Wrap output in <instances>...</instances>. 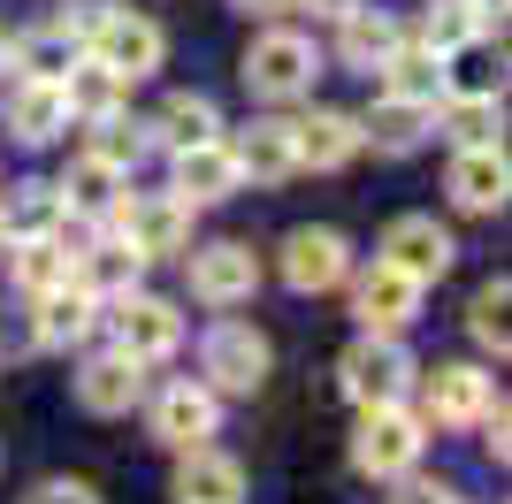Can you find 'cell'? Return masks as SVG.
Masks as SVG:
<instances>
[{
    "label": "cell",
    "mask_w": 512,
    "mask_h": 504,
    "mask_svg": "<svg viewBox=\"0 0 512 504\" xmlns=\"http://www.w3.org/2000/svg\"><path fill=\"white\" fill-rule=\"evenodd\" d=\"M444 84L459 92V100H497V92H505V62L490 54L482 31L459 39V46H444Z\"/></svg>",
    "instance_id": "cb8c5ba5"
},
{
    "label": "cell",
    "mask_w": 512,
    "mask_h": 504,
    "mask_svg": "<svg viewBox=\"0 0 512 504\" xmlns=\"http://www.w3.org/2000/svg\"><path fill=\"white\" fill-rule=\"evenodd\" d=\"M383 84L398 92V100H428L436 107V92H444V54H436V46H390L383 54Z\"/></svg>",
    "instance_id": "83f0119b"
},
{
    "label": "cell",
    "mask_w": 512,
    "mask_h": 504,
    "mask_svg": "<svg viewBox=\"0 0 512 504\" xmlns=\"http://www.w3.org/2000/svg\"><path fill=\"white\" fill-rule=\"evenodd\" d=\"M153 130H161V146H199V138L222 130V115H214V100H199V92H176V100L153 115Z\"/></svg>",
    "instance_id": "4dcf8cb0"
},
{
    "label": "cell",
    "mask_w": 512,
    "mask_h": 504,
    "mask_svg": "<svg viewBox=\"0 0 512 504\" xmlns=\"http://www.w3.org/2000/svg\"><path fill=\"white\" fill-rule=\"evenodd\" d=\"M352 314H360L375 336H398L413 314H421V283H413V275H398L390 260H375V268L360 275V291H352Z\"/></svg>",
    "instance_id": "7c38bea8"
},
{
    "label": "cell",
    "mask_w": 512,
    "mask_h": 504,
    "mask_svg": "<svg viewBox=\"0 0 512 504\" xmlns=\"http://www.w3.org/2000/svg\"><path fill=\"white\" fill-rule=\"evenodd\" d=\"M230 153H237V168H245L253 184H283V176H299V146H291V123H253Z\"/></svg>",
    "instance_id": "d4e9b609"
},
{
    "label": "cell",
    "mask_w": 512,
    "mask_h": 504,
    "mask_svg": "<svg viewBox=\"0 0 512 504\" xmlns=\"http://www.w3.org/2000/svg\"><path fill=\"white\" fill-rule=\"evenodd\" d=\"M406 390H413V359H406V344L398 336H375L367 329L352 352H344V398L360 405H406Z\"/></svg>",
    "instance_id": "7a4b0ae2"
},
{
    "label": "cell",
    "mask_w": 512,
    "mask_h": 504,
    "mask_svg": "<svg viewBox=\"0 0 512 504\" xmlns=\"http://www.w3.org/2000/svg\"><path fill=\"white\" fill-rule=\"evenodd\" d=\"M444 123H451V146L459 153L467 146H497V100H459Z\"/></svg>",
    "instance_id": "836d02e7"
},
{
    "label": "cell",
    "mask_w": 512,
    "mask_h": 504,
    "mask_svg": "<svg viewBox=\"0 0 512 504\" xmlns=\"http://www.w3.org/2000/svg\"><path fill=\"white\" fill-rule=\"evenodd\" d=\"M230 8H245V16H283V8H299V0H230Z\"/></svg>",
    "instance_id": "f35d334b"
},
{
    "label": "cell",
    "mask_w": 512,
    "mask_h": 504,
    "mask_svg": "<svg viewBox=\"0 0 512 504\" xmlns=\"http://www.w3.org/2000/svg\"><path fill=\"white\" fill-rule=\"evenodd\" d=\"M23 504H100V497H92L85 482H46V489H31Z\"/></svg>",
    "instance_id": "74e56055"
},
{
    "label": "cell",
    "mask_w": 512,
    "mask_h": 504,
    "mask_svg": "<svg viewBox=\"0 0 512 504\" xmlns=\"http://www.w3.org/2000/svg\"><path fill=\"white\" fill-rule=\"evenodd\" d=\"M54 191H62L69 214H115L123 207V168L100 161V153H85V161H69V176Z\"/></svg>",
    "instance_id": "484cf974"
},
{
    "label": "cell",
    "mask_w": 512,
    "mask_h": 504,
    "mask_svg": "<svg viewBox=\"0 0 512 504\" xmlns=\"http://www.w3.org/2000/svg\"><path fill=\"white\" fill-rule=\"evenodd\" d=\"M123 92H130V77H115L107 62H92V54H77V62L62 69V100H69V115H115L123 107Z\"/></svg>",
    "instance_id": "4316f807"
},
{
    "label": "cell",
    "mask_w": 512,
    "mask_h": 504,
    "mask_svg": "<svg viewBox=\"0 0 512 504\" xmlns=\"http://www.w3.org/2000/svg\"><path fill=\"white\" fill-rule=\"evenodd\" d=\"M0 69H8V39H0Z\"/></svg>",
    "instance_id": "b9f144b4"
},
{
    "label": "cell",
    "mask_w": 512,
    "mask_h": 504,
    "mask_svg": "<svg viewBox=\"0 0 512 504\" xmlns=\"http://www.w3.org/2000/svg\"><path fill=\"white\" fill-rule=\"evenodd\" d=\"M482 31V16H474V0H451V8H436L428 16V46L444 54V46H459V39H474Z\"/></svg>",
    "instance_id": "d590c367"
},
{
    "label": "cell",
    "mask_w": 512,
    "mask_h": 504,
    "mask_svg": "<svg viewBox=\"0 0 512 504\" xmlns=\"http://www.w3.org/2000/svg\"><path fill=\"white\" fill-rule=\"evenodd\" d=\"M77 54H85V46L69 39V23H54V31H31V39H23L16 54H8V62H16L23 77H46V84H62V69L77 62Z\"/></svg>",
    "instance_id": "f546056e"
},
{
    "label": "cell",
    "mask_w": 512,
    "mask_h": 504,
    "mask_svg": "<svg viewBox=\"0 0 512 504\" xmlns=\"http://www.w3.org/2000/svg\"><path fill=\"white\" fill-rule=\"evenodd\" d=\"M115 222H123V237L146 252V260H169V252L192 245V207H184L176 191H161V199H123Z\"/></svg>",
    "instance_id": "ba28073f"
},
{
    "label": "cell",
    "mask_w": 512,
    "mask_h": 504,
    "mask_svg": "<svg viewBox=\"0 0 512 504\" xmlns=\"http://www.w3.org/2000/svg\"><path fill=\"white\" fill-rule=\"evenodd\" d=\"M62 222H69V207H62L54 184H23L16 207H8V237H54Z\"/></svg>",
    "instance_id": "1f68e13d"
},
{
    "label": "cell",
    "mask_w": 512,
    "mask_h": 504,
    "mask_svg": "<svg viewBox=\"0 0 512 504\" xmlns=\"http://www.w3.org/2000/svg\"><path fill=\"white\" fill-rule=\"evenodd\" d=\"M505 191H512V168H505L497 146H467L459 161H451V199H459L467 214H497Z\"/></svg>",
    "instance_id": "d6986e66"
},
{
    "label": "cell",
    "mask_w": 512,
    "mask_h": 504,
    "mask_svg": "<svg viewBox=\"0 0 512 504\" xmlns=\"http://www.w3.org/2000/svg\"><path fill=\"white\" fill-rule=\"evenodd\" d=\"M291 146H299V168H344L367 138H360V115L314 107V115H299V123H291Z\"/></svg>",
    "instance_id": "e0dca14e"
},
{
    "label": "cell",
    "mask_w": 512,
    "mask_h": 504,
    "mask_svg": "<svg viewBox=\"0 0 512 504\" xmlns=\"http://www.w3.org/2000/svg\"><path fill=\"white\" fill-rule=\"evenodd\" d=\"M8 130H16L23 146H46V138H62V130H69V100H62V84L23 77V84H16V100H8Z\"/></svg>",
    "instance_id": "44dd1931"
},
{
    "label": "cell",
    "mask_w": 512,
    "mask_h": 504,
    "mask_svg": "<svg viewBox=\"0 0 512 504\" xmlns=\"http://www.w3.org/2000/svg\"><path fill=\"white\" fill-rule=\"evenodd\" d=\"M245 84H253L260 100H299L306 84H314V46L299 31H268V39L245 46Z\"/></svg>",
    "instance_id": "5b68a950"
},
{
    "label": "cell",
    "mask_w": 512,
    "mask_h": 504,
    "mask_svg": "<svg viewBox=\"0 0 512 504\" xmlns=\"http://www.w3.org/2000/svg\"><path fill=\"white\" fill-rule=\"evenodd\" d=\"M428 123H436V107H428V100H398V92H383V100L360 115V138H375L383 153H413L428 138Z\"/></svg>",
    "instance_id": "7402d4cb"
},
{
    "label": "cell",
    "mask_w": 512,
    "mask_h": 504,
    "mask_svg": "<svg viewBox=\"0 0 512 504\" xmlns=\"http://www.w3.org/2000/svg\"><path fill=\"white\" fill-rule=\"evenodd\" d=\"M253 291H260L253 245L222 237V245H199V252H192V298H207V306H245Z\"/></svg>",
    "instance_id": "52a82bcc"
},
{
    "label": "cell",
    "mask_w": 512,
    "mask_h": 504,
    "mask_svg": "<svg viewBox=\"0 0 512 504\" xmlns=\"http://www.w3.org/2000/svg\"><path fill=\"white\" fill-rule=\"evenodd\" d=\"M176 497H184V504H237V497H245V466H237L230 451L192 443L184 466H176Z\"/></svg>",
    "instance_id": "ffe728a7"
},
{
    "label": "cell",
    "mask_w": 512,
    "mask_h": 504,
    "mask_svg": "<svg viewBox=\"0 0 512 504\" xmlns=\"http://www.w3.org/2000/svg\"><path fill=\"white\" fill-rule=\"evenodd\" d=\"M482 405H490V375H482V367H436L428 390H421V428H436V420L459 428V420H474Z\"/></svg>",
    "instance_id": "ac0fdd59"
},
{
    "label": "cell",
    "mask_w": 512,
    "mask_h": 504,
    "mask_svg": "<svg viewBox=\"0 0 512 504\" xmlns=\"http://www.w3.org/2000/svg\"><path fill=\"white\" fill-rule=\"evenodd\" d=\"M92 321H100V298H92L77 275H62V283H54V291H39V306H31V329H39V344H54V352L85 344Z\"/></svg>",
    "instance_id": "5bb4252c"
},
{
    "label": "cell",
    "mask_w": 512,
    "mask_h": 504,
    "mask_svg": "<svg viewBox=\"0 0 512 504\" xmlns=\"http://www.w3.org/2000/svg\"><path fill=\"white\" fill-rule=\"evenodd\" d=\"M337 23H344V31H337L344 69H367V77H375V69H383V54L398 46V23H390L383 8H360V0H352V8H344Z\"/></svg>",
    "instance_id": "603a6c76"
},
{
    "label": "cell",
    "mask_w": 512,
    "mask_h": 504,
    "mask_svg": "<svg viewBox=\"0 0 512 504\" xmlns=\"http://www.w3.org/2000/svg\"><path fill=\"white\" fill-rule=\"evenodd\" d=\"M92 130H100V138H92V153H100V161H115V168L146 153V130L123 123V107H115V115H92Z\"/></svg>",
    "instance_id": "e575fe53"
},
{
    "label": "cell",
    "mask_w": 512,
    "mask_h": 504,
    "mask_svg": "<svg viewBox=\"0 0 512 504\" xmlns=\"http://www.w3.org/2000/svg\"><path fill=\"white\" fill-rule=\"evenodd\" d=\"M184 344V314L169 298H146V291H123L115 298V352L130 359H169Z\"/></svg>",
    "instance_id": "8992f818"
},
{
    "label": "cell",
    "mask_w": 512,
    "mask_h": 504,
    "mask_svg": "<svg viewBox=\"0 0 512 504\" xmlns=\"http://www.w3.org/2000/svg\"><path fill=\"white\" fill-rule=\"evenodd\" d=\"M245 184V168L222 138H199V146H176V199L184 207H214V199H230Z\"/></svg>",
    "instance_id": "8fae6325"
},
{
    "label": "cell",
    "mask_w": 512,
    "mask_h": 504,
    "mask_svg": "<svg viewBox=\"0 0 512 504\" xmlns=\"http://www.w3.org/2000/svg\"><path fill=\"white\" fill-rule=\"evenodd\" d=\"M451 230H436V222H428V214H398V222H390L383 230V260L398 275H413V283H436V275L451 268Z\"/></svg>",
    "instance_id": "30bf717a"
},
{
    "label": "cell",
    "mask_w": 512,
    "mask_h": 504,
    "mask_svg": "<svg viewBox=\"0 0 512 504\" xmlns=\"http://www.w3.org/2000/svg\"><path fill=\"white\" fill-rule=\"evenodd\" d=\"M352 275V245L337 230H291L283 237V283L291 291H337Z\"/></svg>",
    "instance_id": "9c48e42d"
},
{
    "label": "cell",
    "mask_w": 512,
    "mask_h": 504,
    "mask_svg": "<svg viewBox=\"0 0 512 504\" xmlns=\"http://www.w3.org/2000/svg\"><path fill=\"white\" fill-rule=\"evenodd\" d=\"M0 352H39V329H31V321H8V306H0Z\"/></svg>",
    "instance_id": "8d00e7d4"
},
{
    "label": "cell",
    "mask_w": 512,
    "mask_h": 504,
    "mask_svg": "<svg viewBox=\"0 0 512 504\" xmlns=\"http://www.w3.org/2000/svg\"><path fill=\"white\" fill-rule=\"evenodd\" d=\"M8 275H16L31 298L54 291V283L69 275V245L62 237H8Z\"/></svg>",
    "instance_id": "f1b7e54d"
},
{
    "label": "cell",
    "mask_w": 512,
    "mask_h": 504,
    "mask_svg": "<svg viewBox=\"0 0 512 504\" xmlns=\"http://www.w3.org/2000/svg\"><path fill=\"white\" fill-rule=\"evenodd\" d=\"M214 420H222V398H214L207 382H176V390H161V405H153V436L169 443V451H192V443L214 436Z\"/></svg>",
    "instance_id": "4fadbf2b"
},
{
    "label": "cell",
    "mask_w": 512,
    "mask_h": 504,
    "mask_svg": "<svg viewBox=\"0 0 512 504\" xmlns=\"http://www.w3.org/2000/svg\"><path fill=\"white\" fill-rule=\"evenodd\" d=\"M413 459H421V420L398 413V405H367L360 436H352V466L375 474V482H398Z\"/></svg>",
    "instance_id": "3957f363"
},
{
    "label": "cell",
    "mask_w": 512,
    "mask_h": 504,
    "mask_svg": "<svg viewBox=\"0 0 512 504\" xmlns=\"http://www.w3.org/2000/svg\"><path fill=\"white\" fill-rule=\"evenodd\" d=\"M161 54H169V39H161V23L146 16H123V8H107L100 23H92V62H107L115 77H153L161 69Z\"/></svg>",
    "instance_id": "277c9868"
},
{
    "label": "cell",
    "mask_w": 512,
    "mask_h": 504,
    "mask_svg": "<svg viewBox=\"0 0 512 504\" xmlns=\"http://www.w3.org/2000/svg\"><path fill=\"white\" fill-rule=\"evenodd\" d=\"M505 306H512V291H505V275H497V283H482V291H474V314H467V329H474V344H482V352H497L505 359Z\"/></svg>",
    "instance_id": "d6a6232c"
},
{
    "label": "cell",
    "mask_w": 512,
    "mask_h": 504,
    "mask_svg": "<svg viewBox=\"0 0 512 504\" xmlns=\"http://www.w3.org/2000/svg\"><path fill=\"white\" fill-rule=\"evenodd\" d=\"M199 375H207L214 398H253L268 382V336L253 321H214L207 344H199Z\"/></svg>",
    "instance_id": "6da1fadb"
},
{
    "label": "cell",
    "mask_w": 512,
    "mask_h": 504,
    "mask_svg": "<svg viewBox=\"0 0 512 504\" xmlns=\"http://www.w3.org/2000/svg\"><path fill=\"white\" fill-rule=\"evenodd\" d=\"M306 8H314V16H344V8H352V0H306Z\"/></svg>",
    "instance_id": "60d3db41"
},
{
    "label": "cell",
    "mask_w": 512,
    "mask_h": 504,
    "mask_svg": "<svg viewBox=\"0 0 512 504\" xmlns=\"http://www.w3.org/2000/svg\"><path fill=\"white\" fill-rule=\"evenodd\" d=\"M69 275H77L92 298H123V291H138V275H146V252L130 245V237H100V245L69 252Z\"/></svg>",
    "instance_id": "2e32d148"
},
{
    "label": "cell",
    "mask_w": 512,
    "mask_h": 504,
    "mask_svg": "<svg viewBox=\"0 0 512 504\" xmlns=\"http://www.w3.org/2000/svg\"><path fill=\"white\" fill-rule=\"evenodd\" d=\"M138 398H146V359H130V352H107V359H92L85 375H77V405L100 413V420L130 413Z\"/></svg>",
    "instance_id": "9a60e30c"
},
{
    "label": "cell",
    "mask_w": 512,
    "mask_h": 504,
    "mask_svg": "<svg viewBox=\"0 0 512 504\" xmlns=\"http://www.w3.org/2000/svg\"><path fill=\"white\" fill-rule=\"evenodd\" d=\"M398 504H444V489H421V482H413V489H406Z\"/></svg>",
    "instance_id": "ab89813d"
}]
</instances>
